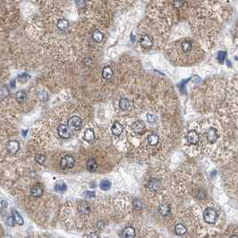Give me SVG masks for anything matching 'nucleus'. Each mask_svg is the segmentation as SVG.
Listing matches in <instances>:
<instances>
[{
    "label": "nucleus",
    "mask_w": 238,
    "mask_h": 238,
    "mask_svg": "<svg viewBox=\"0 0 238 238\" xmlns=\"http://www.w3.org/2000/svg\"><path fill=\"white\" fill-rule=\"evenodd\" d=\"M218 212L215 209L211 207H208L205 209L203 212L204 220L209 224H214L218 220Z\"/></svg>",
    "instance_id": "nucleus-1"
},
{
    "label": "nucleus",
    "mask_w": 238,
    "mask_h": 238,
    "mask_svg": "<svg viewBox=\"0 0 238 238\" xmlns=\"http://www.w3.org/2000/svg\"><path fill=\"white\" fill-rule=\"evenodd\" d=\"M74 166V159L71 155H66L62 158L60 161V167L63 169H69Z\"/></svg>",
    "instance_id": "nucleus-2"
},
{
    "label": "nucleus",
    "mask_w": 238,
    "mask_h": 238,
    "mask_svg": "<svg viewBox=\"0 0 238 238\" xmlns=\"http://www.w3.org/2000/svg\"><path fill=\"white\" fill-rule=\"evenodd\" d=\"M57 133L58 135L64 139H69L73 134V132L70 129V127L66 125H60L57 128Z\"/></svg>",
    "instance_id": "nucleus-3"
},
{
    "label": "nucleus",
    "mask_w": 238,
    "mask_h": 238,
    "mask_svg": "<svg viewBox=\"0 0 238 238\" xmlns=\"http://www.w3.org/2000/svg\"><path fill=\"white\" fill-rule=\"evenodd\" d=\"M132 129L136 134H141L146 131V125L142 120H137L133 124Z\"/></svg>",
    "instance_id": "nucleus-4"
},
{
    "label": "nucleus",
    "mask_w": 238,
    "mask_h": 238,
    "mask_svg": "<svg viewBox=\"0 0 238 238\" xmlns=\"http://www.w3.org/2000/svg\"><path fill=\"white\" fill-rule=\"evenodd\" d=\"M68 126L73 130H79L82 126V121L79 116H73L68 120Z\"/></svg>",
    "instance_id": "nucleus-5"
},
{
    "label": "nucleus",
    "mask_w": 238,
    "mask_h": 238,
    "mask_svg": "<svg viewBox=\"0 0 238 238\" xmlns=\"http://www.w3.org/2000/svg\"><path fill=\"white\" fill-rule=\"evenodd\" d=\"M6 150L10 154H15L20 150V144L17 141H9L5 145Z\"/></svg>",
    "instance_id": "nucleus-6"
},
{
    "label": "nucleus",
    "mask_w": 238,
    "mask_h": 238,
    "mask_svg": "<svg viewBox=\"0 0 238 238\" xmlns=\"http://www.w3.org/2000/svg\"><path fill=\"white\" fill-rule=\"evenodd\" d=\"M140 44L144 48H150L152 47L153 42L149 35H142L140 39Z\"/></svg>",
    "instance_id": "nucleus-7"
},
{
    "label": "nucleus",
    "mask_w": 238,
    "mask_h": 238,
    "mask_svg": "<svg viewBox=\"0 0 238 238\" xmlns=\"http://www.w3.org/2000/svg\"><path fill=\"white\" fill-rule=\"evenodd\" d=\"M161 184L160 181L156 178H151L148 183V188L152 192H157L160 189Z\"/></svg>",
    "instance_id": "nucleus-8"
},
{
    "label": "nucleus",
    "mask_w": 238,
    "mask_h": 238,
    "mask_svg": "<svg viewBox=\"0 0 238 238\" xmlns=\"http://www.w3.org/2000/svg\"><path fill=\"white\" fill-rule=\"evenodd\" d=\"M206 137H207V140L210 143H214L217 141L218 138V131L217 129L215 128H210L208 132H207V134H206Z\"/></svg>",
    "instance_id": "nucleus-9"
},
{
    "label": "nucleus",
    "mask_w": 238,
    "mask_h": 238,
    "mask_svg": "<svg viewBox=\"0 0 238 238\" xmlns=\"http://www.w3.org/2000/svg\"><path fill=\"white\" fill-rule=\"evenodd\" d=\"M43 192H44L43 185L40 184H35L33 187L32 188L31 194L35 198H39V197H40L43 194Z\"/></svg>",
    "instance_id": "nucleus-10"
},
{
    "label": "nucleus",
    "mask_w": 238,
    "mask_h": 238,
    "mask_svg": "<svg viewBox=\"0 0 238 238\" xmlns=\"http://www.w3.org/2000/svg\"><path fill=\"white\" fill-rule=\"evenodd\" d=\"M119 107L124 111L130 110L133 107V102L130 101L126 98H121L120 100H119Z\"/></svg>",
    "instance_id": "nucleus-11"
},
{
    "label": "nucleus",
    "mask_w": 238,
    "mask_h": 238,
    "mask_svg": "<svg viewBox=\"0 0 238 238\" xmlns=\"http://www.w3.org/2000/svg\"><path fill=\"white\" fill-rule=\"evenodd\" d=\"M186 140L190 144H196L199 141V135L195 131H190L186 135Z\"/></svg>",
    "instance_id": "nucleus-12"
},
{
    "label": "nucleus",
    "mask_w": 238,
    "mask_h": 238,
    "mask_svg": "<svg viewBox=\"0 0 238 238\" xmlns=\"http://www.w3.org/2000/svg\"><path fill=\"white\" fill-rule=\"evenodd\" d=\"M122 236L126 238H133L135 237V230L132 227H125L123 232H122Z\"/></svg>",
    "instance_id": "nucleus-13"
},
{
    "label": "nucleus",
    "mask_w": 238,
    "mask_h": 238,
    "mask_svg": "<svg viewBox=\"0 0 238 238\" xmlns=\"http://www.w3.org/2000/svg\"><path fill=\"white\" fill-rule=\"evenodd\" d=\"M78 209H79L80 213H82L83 215H87L91 211V207L87 202H82L78 206Z\"/></svg>",
    "instance_id": "nucleus-14"
},
{
    "label": "nucleus",
    "mask_w": 238,
    "mask_h": 238,
    "mask_svg": "<svg viewBox=\"0 0 238 238\" xmlns=\"http://www.w3.org/2000/svg\"><path fill=\"white\" fill-rule=\"evenodd\" d=\"M111 132L114 135L119 136L123 133V126L118 122H115L111 127Z\"/></svg>",
    "instance_id": "nucleus-15"
},
{
    "label": "nucleus",
    "mask_w": 238,
    "mask_h": 238,
    "mask_svg": "<svg viewBox=\"0 0 238 238\" xmlns=\"http://www.w3.org/2000/svg\"><path fill=\"white\" fill-rule=\"evenodd\" d=\"M57 29L60 31V32H66L69 27V23L66 19H60L58 22H57Z\"/></svg>",
    "instance_id": "nucleus-16"
},
{
    "label": "nucleus",
    "mask_w": 238,
    "mask_h": 238,
    "mask_svg": "<svg viewBox=\"0 0 238 238\" xmlns=\"http://www.w3.org/2000/svg\"><path fill=\"white\" fill-rule=\"evenodd\" d=\"M12 216L15 221V223H17L19 226H23V217L20 215V213L17 211V210H14L13 209L12 210Z\"/></svg>",
    "instance_id": "nucleus-17"
},
{
    "label": "nucleus",
    "mask_w": 238,
    "mask_h": 238,
    "mask_svg": "<svg viewBox=\"0 0 238 238\" xmlns=\"http://www.w3.org/2000/svg\"><path fill=\"white\" fill-rule=\"evenodd\" d=\"M86 168H87V169L89 170L90 172H94V171H96L97 168H98V164H97V162H96L95 159H90L87 161Z\"/></svg>",
    "instance_id": "nucleus-18"
},
{
    "label": "nucleus",
    "mask_w": 238,
    "mask_h": 238,
    "mask_svg": "<svg viewBox=\"0 0 238 238\" xmlns=\"http://www.w3.org/2000/svg\"><path fill=\"white\" fill-rule=\"evenodd\" d=\"M83 139L87 141H95V134L94 132L91 130V129H87L84 133V135H83Z\"/></svg>",
    "instance_id": "nucleus-19"
},
{
    "label": "nucleus",
    "mask_w": 238,
    "mask_h": 238,
    "mask_svg": "<svg viewBox=\"0 0 238 238\" xmlns=\"http://www.w3.org/2000/svg\"><path fill=\"white\" fill-rule=\"evenodd\" d=\"M15 99H16V100H17L18 103L23 104V103H24V102L26 101V100H27V95H26L25 91H18V92L16 93V95H15Z\"/></svg>",
    "instance_id": "nucleus-20"
},
{
    "label": "nucleus",
    "mask_w": 238,
    "mask_h": 238,
    "mask_svg": "<svg viewBox=\"0 0 238 238\" xmlns=\"http://www.w3.org/2000/svg\"><path fill=\"white\" fill-rule=\"evenodd\" d=\"M159 212L162 216H164V217L168 216L170 212L169 205H168V204H161V205H159Z\"/></svg>",
    "instance_id": "nucleus-21"
},
{
    "label": "nucleus",
    "mask_w": 238,
    "mask_h": 238,
    "mask_svg": "<svg viewBox=\"0 0 238 238\" xmlns=\"http://www.w3.org/2000/svg\"><path fill=\"white\" fill-rule=\"evenodd\" d=\"M113 76V70L109 66H106L102 70V77L106 80L110 79Z\"/></svg>",
    "instance_id": "nucleus-22"
},
{
    "label": "nucleus",
    "mask_w": 238,
    "mask_h": 238,
    "mask_svg": "<svg viewBox=\"0 0 238 238\" xmlns=\"http://www.w3.org/2000/svg\"><path fill=\"white\" fill-rule=\"evenodd\" d=\"M91 37H92L93 40H94L95 42H97V43H100V42H102V40H103V39H104V35H103V33H102L101 32H100L99 30L94 31L93 33H92V35H91Z\"/></svg>",
    "instance_id": "nucleus-23"
},
{
    "label": "nucleus",
    "mask_w": 238,
    "mask_h": 238,
    "mask_svg": "<svg viewBox=\"0 0 238 238\" xmlns=\"http://www.w3.org/2000/svg\"><path fill=\"white\" fill-rule=\"evenodd\" d=\"M175 234L176 235L183 236V235H184L187 232V229H186V227L183 224H177L175 226Z\"/></svg>",
    "instance_id": "nucleus-24"
},
{
    "label": "nucleus",
    "mask_w": 238,
    "mask_h": 238,
    "mask_svg": "<svg viewBox=\"0 0 238 238\" xmlns=\"http://www.w3.org/2000/svg\"><path fill=\"white\" fill-rule=\"evenodd\" d=\"M159 137L156 134H152L148 137V142L151 145V146H155L159 143Z\"/></svg>",
    "instance_id": "nucleus-25"
},
{
    "label": "nucleus",
    "mask_w": 238,
    "mask_h": 238,
    "mask_svg": "<svg viewBox=\"0 0 238 238\" xmlns=\"http://www.w3.org/2000/svg\"><path fill=\"white\" fill-rule=\"evenodd\" d=\"M193 48V44L191 41L188 40H184L182 43V49L184 53H189Z\"/></svg>",
    "instance_id": "nucleus-26"
},
{
    "label": "nucleus",
    "mask_w": 238,
    "mask_h": 238,
    "mask_svg": "<svg viewBox=\"0 0 238 238\" xmlns=\"http://www.w3.org/2000/svg\"><path fill=\"white\" fill-rule=\"evenodd\" d=\"M100 189L103 190V191H107L111 187V183L107 179L102 180L101 182H100Z\"/></svg>",
    "instance_id": "nucleus-27"
},
{
    "label": "nucleus",
    "mask_w": 238,
    "mask_h": 238,
    "mask_svg": "<svg viewBox=\"0 0 238 238\" xmlns=\"http://www.w3.org/2000/svg\"><path fill=\"white\" fill-rule=\"evenodd\" d=\"M55 190L59 193H63L66 190V184L64 182H57L55 185Z\"/></svg>",
    "instance_id": "nucleus-28"
},
{
    "label": "nucleus",
    "mask_w": 238,
    "mask_h": 238,
    "mask_svg": "<svg viewBox=\"0 0 238 238\" xmlns=\"http://www.w3.org/2000/svg\"><path fill=\"white\" fill-rule=\"evenodd\" d=\"M5 224H6L7 226H9V227H14V223H15V221H14L13 216H7V217H5Z\"/></svg>",
    "instance_id": "nucleus-29"
},
{
    "label": "nucleus",
    "mask_w": 238,
    "mask_h": 238,
    "mask_svg": "<svg viewBox=\"0 0 238 238\" xmlns=\"http://www.w3.org/2000/svg\"><path fill=\"white\" fill-rule=\"evenodd\" d=\"M35 160H36L39 164L42 165V164L45 163L46 158H45V156L42 155V154H37V155L35 156Z\"/></svg>",
    "instance_id": "nucleus-30"
},
{
    "label": "nucleus",
    "mask_w": 238,
    "mask_h": 238,
    "mask_svg": "<svg viewBox=\"0 0 238 238\" xmlns=\"http://www.w3.org/2000/svg\"><path fill=\"white\" fill-rule=\"evenodd\" d=\"M8 95H9V91L7 90V87L6 86H3L0 89V96L3 97V98H5Z\"/></svg>",
    "instance_id": "nucleus-31"
},
{
    "label": "nucleus",
    "mask_w": 238,
    "mask_h": 238,
    "mask_svg": "<svg viewBox=\"0 0 238 238\" xmlns=\"http://www.w3.org/2000/svg\"><path fill=\"white\" fill-rule=\"evenodd\" d=\"M75 4L77 5L78 8L82 9V8H84L85 5H86V1L85 0H75Z\"/></svg>",
    "instance_id": "nucleus-32"
},
{
    "label": "nucleus",
    "mask_w": 238,
    "mask_h": 238,
    "mask_svg": "<svg viewBox=\"0 0 238 238\" xmlns=\"http://www.w3.org/2000/svg\"><path fill=\"white\" fill-rule=\"evenodd\" d=\"M226 58V52L225 51H220L218 52V59L220 63H223L224 60Z\"/></svg>",
    "instance_id": "nucleus-33"
},
{
    "label": "nucleus",
    "mask_w": 238,
    "mask_h": 238,
    "mask_svg": "<svg viewBox=\"0 0 238 238\" xmlns=\"http://www.w3.org/2000/svg\"><path fill=\"white\" fill-rule=\"evenodd\" d=\"M134 209H137V210L141 209V201L138 200V199H134Z\"/></svg>",
    "instance_id": "nucleus-34"
},
{
    "label": "nucleus",
    "mask_w": 238,
    "mask_h": 238,
    "mask_svg": "<svg viewBox=\"0 0 238 238\" xmlns=\"http://www.w3.org/2000/svg\"><path fill=\"white\" fill-rule=\"evenodd\" d=\"M27 79H28V75H27L26 73L21 74V75H19V77H18V80H19L21 82H23V83H24V82L27 81Z\"/></svg>",
    "instance_id": "nucleus-35"
},
{
    "label": "nucleus",
    "mask_w": 238,
    "mask_h": 238,
    "mask_svg": "<svg viewBox=\"0 0 238 238\" xmlns=\"http://www.w3.org/2000/svg\"><path fill=\"white\" fill-rule=\"evenodd\" d=\"M147 119L150 123H153L156 120V116L154 115H151V114H147Z\"/></svg>",
    "instance_id": "nucleus-36"
},
{
    "label": "nucleus",
    "mask_w": 238,
    "mask_h": 238,
    "mask_svg": "<svg viewBox=\"0 0 238 238\" xmlns=\"http://www.w3.org/2000/svg\"><path fill=\"white\" fill-rule=\"evenodd\" d=\"M83 63H84V65H85V66H90L91 65L92 61H91V59L90 57H86V58L84 59Z\"/></svg>",
    "instance_id": "nucleus-37"
},
{
    "label": "nucleus",
    "mask_w": 238,
    "mask_h": 238,
    "mask_svg": "<svg viewBox=\"0 0 238 238\" xmlns=\"http://www.w3.org/2000/svg\"><path fill=\"white\" fill-rule=\"evenodd\" d=\"M41 93H42V95L39 92V97H40V99L41 100H48V94L45 92V91H41Z\"/></svg>",
    "instance_id": "nucleus-38"
},
{
    "label": "nucleus",
    "mask_w": 238,
    "mask_h": 238,
    "mask_svg": "<svg viewBox=\"0 0 238 238\" xmlns=\"http://www.w3.org/2000/svg\"><path fill=\"white\" fill-rule=\"evenodd\" d=\"M85 195L88 198H92V197H95V193L94 192H86Z\"/></svg>",
    "instance_id": "nucleus-39"
},
{
    "label": "nucleus",
    "mask_w": 238,
    "mask_h": 238,
    "mask_svg": "<svg viewBox=\"0 0 238 238\" xmlns=\"http://www.w3.org/2000/svg\"><path fill=\"white\" fill-rule=\"evenodd\" d=\"M7 207V202H5V201H2V200H0V208H1V209H5Z\"/></svg>",
    "instance_id": "nucleus-40"
},
{
    "label": "nucleus",
    "mask_w": 238,
    "mask_h": 238,
    "mask_svg": "<svg viewBox=\"0 0 238 238\" xmlns=\"http://www.w3.org/2000/svg\"><path fill=\"white\" fill-rule=\"evenodd\" d=\"M174 4H175V6H178L179 7V6H181L183 5V1L182 0H175Z\"/></svg>",
    "instance_id": "nucleus-41"
},
{
    "label": "nucleus",
    "mask_w": 238,
    "mask_h": 238,
    "mask_svg": "<svg viewBox=\"0 0 238 238\" xmlns=\"http://www.w3.org/2000/svg\"><path fill=\"white\" fill-rule=\"evenodd\" d=\"M10 87L12 89H14L15 88V80H12L11 82H10Z\"/></svg>",
    "instance_id": "nucleus-42"
},
{
    "label": "nucleus",
    "mask_w": 238,
    "mask_h": 238,
    "mask_svg": "<svg viewBox=\"0 0 238 238\" xmlns=\"http://www.w3.org/2000/svg\"><path fill=\"white\" fill-rule=\"evenodd\" d=\"M27 132H28L27 130H24V131H23V132H22V134H23V136H26V134H27Z\"/></svg>",
    "instance_id": "nucleus-43"
},
{
    "label": "nucleus",
    "mask_w": 238,
    "mask_h": 238,
    "mask_svg": "<svg viewBox=\"0 0 238 238\" xmlns=\"http://www.w3.org/2000/svg\"><path fill=\"white\" fill-rule=\"evenodd\" d=\"M88 236H89V237H92V236H94V237H99L98 235H89Z\"/></svg>",
    "instance_id": "nucleus-44"
}]
</instances>
